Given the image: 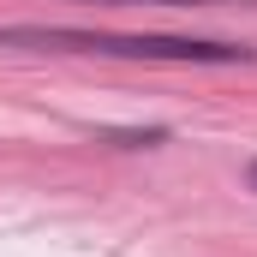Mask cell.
<instances>
[{"label": "cell", "mask_w": 257, "mask_h": 257, "mask_svg": "<svg viewBox=\"0 0 257 257\" xmlns=\"http://www.w3.org/2000/svg\"><path fill=\"white\" fill-rule=\"evenodd\" d=\"M251 186H257V162H251Z\"/></svg>", "instance_id": "cell-3"}, {"label": "cell", "mask_w": 257, "mask_h": 257, "mask_svg": "<svg viewBox=\"0 0 257 257\" xmlns=\"http://www.w3.org/2000/svg\"><path fill=\"white\" fill-rule=\"evenodd\" d=\"M102 6H233V0H102Z\"/></svg>", "instance_id": "cell-2"}, {"label": "cell", "mask_w": 257, "mask_h": 257, "mask_svg": "<svg viewBox=\"0 0 257 257\" xmlns=\"http://www.w3.org/2000/svg\"><path fill=\"white\" fill-rule=\"evenodd\" d=\"M0 48H60V54H108V60H180V66H245L251 48L197 42V36H108V30H60V24H0Z\"/></svg>", "instance_id": "cell-1"}]
</instances>
